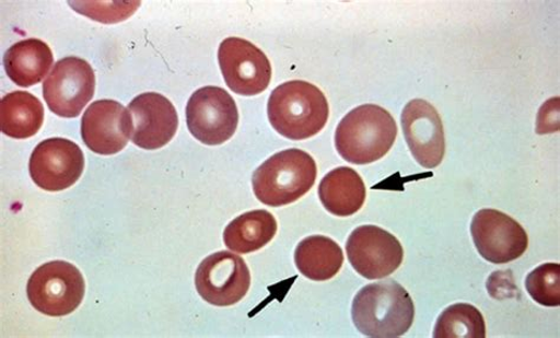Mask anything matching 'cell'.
<instances>
[{"mask_svg":"<svg viewBox=\"0 0 560 338\" xmlns=\"http://www.w3.org/2000/svg\"><path fill=\"white\" fill-rule=\"evenodd\" d=\"M471 237L479 255L492 264H508L521 258L528 237L523 226L510 215L497 210H481L470 225Z\"/></svg>","mask_w":560,"mask_h":338,"instance_id":"11","label":"cell"},{"mask_svg":"<svg viewBox=\"0 0 560 338\" xmlns=\"http://www.w3.org/2000/svg\"><path fill=\"white\" fill-rule=\"evenodd\" d=\"M218 61L233 93L255 96L268 90L272 78L271 63L255 44L238 37L226 38L220 44Z\"/></svg>","mask_w":560,"mask_h":338,"instance_id":"8","label":"cell"},{"mask_svg":"<svg viewBox=\"0 0 560 338\" xmlns=\"http://www.w3.org/2000/svg\"><path fill=\"white\" fill-rule=\"evenodd\" d=\"M54 66V55L47 43L25 39L12 46L4 56L9 79L20 86H32L42 82Z\"/></svg>","mask_w":560,"mask_h":338,"instance_id":"17","label":"cell"},{"mask_svg":"<svg viewBox=\"0 0 560 338\" xmlns=\"http://www.w3.org/2000/svg\"><path fill=\"white\" fill-rule=\"evenodd\" d=\"M348 259L353 269L366 279H382L401 267L404 247L386 230L374 225L353 230L347 243Z\"/></svg>","mask_w":560,"mask_h":338,"instance_id":"9","label":"cell"},{"mask_svg":"<svg viewBox=\"0 0 560 338\" xmlns=\"http://www.w3.org/2000/svg\"><path fill=\"white\" fill-rule=\"evenodd\" d=\"M353 325L374 338H395L412 326L416 306L408 291L394 279L362 288L351 307Z\"/></svg>","mask_w":560,"mask_h":338,"instance_id":"1","label":"cell"},{"mask_svg":"<svg viewBox=\"0 0 560 338\" xmlns=\"http://www.w3.org/2000/svg\"><path fill=\"white\" fill-rule=\"evenodd\" d=\"M190 135L208 145L229 141L240 124L233 97L219 86H205L190 96L186 107Z\"/></svg>","mask_w":560,"mask_h":338,"instance_id":"6","label":"cell"},{"mask_svg":"<svg viewBox=\"0 0 560 338\" xmlns=\"http://www.w3.org/2000/svg\"><path fill=\"white\" fill-rule=\"evenodd\" d=\"M269 120L280 136L293 141L311 139L326 127L329 103L318 88L290 81L276 88L269 98Z\"/></svg>","mask_w":560,"mask_h":338,"instance_id":"2","label":"cell"},{"mask_svg":"<svg viewBox=\"0 0 560 338\" xmlns=\"http://www.w3.org/2000/svg\"><path fill=\"white\" fill-rule=\"evenodd\" d=\"M27 299L40 314L67 316L81 305L85 283L77 267L63 260L44 264L28 279Z\"/></svg>","mask_w":560,"mask_h":338,"instance_id":"5","label":"cell"},{"mask_svg":"<svg viewBox=\"0 0 560 338\" xmlns=\"http://www.w3.org/2000/svg\"><path fill=\"white\" fill-rule=\"evenodd\" d=\"M529 296L544 306L560 305V266L557 263L542 264L526 278Z\"/></svg>","mask_w":560,"mask_h":338,"instance_id":"22","label":"cell"},{"mask_svg":"<svg viewBox=\"0 0 560 338\" xmlns=\"http://www.w3.org/2000/svg\"><path fill=\"white\" fill-rule=\"evenodd\" d=\"M196 287L201 299L212 305L237 304L250 287L249 270L242 257L220 252L201 261Z\"/></svg>","mask_w":560,"mask_h":338,"instance_id":"10","label":"cell"},{"mask_svg":"<svg viewBox=\"0 0 560 338\" xmlns=\"http://www.w3.org/2000/svg\"><path fill=\"white\" fill-rule=\"evenodd\" d=\"M131 141L142 150L155 151L165 147L179 127V116L164 95L144 93L129 103Z\"/></svg>","mask_w":560,"mask_h":338,"instance_id":"13","label":"cell"},{"mask_svg":"<svg viewBox=\"0 0 560 338\" xmlns=\"http://www.w3.org/2000/svg\"><path fill=\"white\" fill-rule=\"evenodd\" d=\"M317 178L316 161L298 149L279 152L254 174V193L271 208L296 202L313 188Z\"/></svg>","mask_w":560,"mask_h":338,"instance_id":"4","label":"cell"},{"mask_svg":"<svg viewBox=\"0 0 560 338\" xmlns=\"http://www.w3.org/2000/svg\"><path fill=\"white\" fill-rule=\"evenodd\" d=\"M69 5L94 21L119 23L126 21L140 7L138 2H70Z\"/></svg>","mask_w":560,"mask_h":338,"instance_id":"23","label":"cell"},{"mask_svg":"<svg viewBox=\"0 0 560 338\" xmlns=\"http://www.w3.org/2000/svg\"><path fill=\"white\" fill-rule=\"evenodd\" d=\"M318 196L324 208L331 214L350 217L363 208L366 189L355 170L338 167L324 176Z\"/></svg>","mask_w":560,"mask_h":338,"instance_id":"16","label":"cell"},{"mask_svg":"<svg viewBox=\"0 0 560 338\" xmlns=\"http://www.w3.org/2000/svg\"><path fill=\"white\" fill-rule=\"evenodd\" d=\"M435 338H485L486 323L474 305L458 303L442 313L434 328Z\"/></svg>","mask_w":560,"mask_h":338,"instance_id":"21","label":"cell"},{"mask_svg":"<svg viewBox=\"0 0 560 338\" xmlns=\"http://www.w3.org/2000/svg\"><path fill=\"white\" fill-rule=\"evenodd\" d=\"M401 124L412 156L424 168L438 167L446 153L444 125L438 110L430 102L412 100L402 112Z\"/></svg>","mask_w":560,"mask_h":338,"instance_id":"14","label":"cell"},{"mask_svg":"<svg viewBox=\"0 0 560 338\" xmlns=\"http://www.w3.org/2000/svg\"><path fill=\"white\" fill-rule=\"evenodd\" d=\"M83 170L84 155L80 145L62 138L42 141L28 163L35 184L49 193H58L75 185Z\"/></svg>","mask_w":560,"mask_h":338,"instance_id":"12","label":"cell"},{"mask_svg":"<svg viewBox=\"0 0 560 338\" xmlns=\"http://www.w3.org/2000/svg\"><path fill=\"white\" fill-rule=\"evenodd\" d=\"M343 261L341 246L324 236L303 240L294 252V263L300 272L315 282L329 281L341 271Z\"/></svg>","mask_w":560,"mask_h":338,"instance_id":"18","label":"cell"},{"mask_svg":"<svg viewBox=\"0 0 560 338\" xmlns=\"http://www.w3.org/2000/svg\"><path fill=\"white\" fill-rule=\"evenodd\" d=\"M44 123L40 101L31 93L13 92L0 103V129L12 139L36 136Z\"/></svg>","mask_w":560,"mask_h":338,"instance_id":"20","label":"cell"},{"mask_svg":"<svg viewBox=\"0 0 560 338\" xmlns=\"http://www.w3.org/2000/svg\"><path fill=\"white\" fill-rule=\"evenodd\" d=\"M277 222L265 210L250 211L235 218L224 232V242L232 253L246 255L258 252L276 236Z\"/></svg>","mask_w":560,"mask_h":338,"instance_id":"19","label":"cell"},{"mask_svg":"<svg viewBox=\"0 0 560 338\" xmlns=\"http://www.w3.org/2000/svg\"><path fill=\"white\" fill-rule=\"evenodd\" d=\"M96 77L90 63L80 57L58 61L43 84V96L58 116L78 117L95 94Z\"/></svg>","mask_w":560,"mask_h":338,"instance_id":"7","label":"cell"},{"mask_svg":"<svg viewBox=\"0 0 560 338\" xmlns=\"http://www.w3.org/2000/svg\"><path fill=\"white\" fill-rule=\"evenodd\" d=\"M81 135L88 149L96 154L121 152L131 139L128 109L114 100L95 101L83 114Z\"/></svg>","mask_w":560,"mask_h":338,"instance_id":"15","label":"cell"},{"mask_svg":"<svg viewBox=\"0 0 560 338\" xmlns=\"http://www.w3.org/2000/svg\"><path fill=\"white\" fill-rule=\"evenodd\" d=\"M397 131L388 110L376 105L360 106L348 113L338 125L336 150L350 164H373L392 150Z\"/></svg>","mask_w":560,"mask_h":338,"instance_id":"3","label":"cell"}]
</instances>
